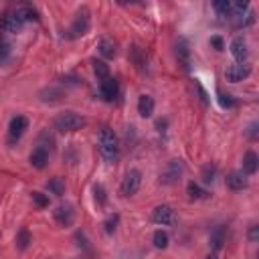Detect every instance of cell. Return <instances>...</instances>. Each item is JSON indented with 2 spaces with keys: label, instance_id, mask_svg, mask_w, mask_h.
I'll use <instances>...</instances> for the list:
<instances>
[{
  "label": "cell",
  "instance_id": "obj_14",
  "mask_svg": "<svg viewBox=\"0 0 259 259\" xmlns=\"http://www.w3.org/2000/svg\"><path fill=\"white\" fill-rule=\"evenodd\" d=\"M22 26H24V20L19 17V12H8V15L2 19V29L6 33H20L22 31Z\"/></svg>",
  "mask_w": 259,
  "mask_h": 259
},
{
  "label": "cell",
  "instance_id": "obj_24",
  "mask_svg": "<svg viewBox=\"0 0 259 259\" xmlns=\"http://www.w3.org/2000/svg\"><path fill=\"white\" fill-rule=\"evenodd\" d=\"M47 188H49V193H53L55 197H61L65 193V182L63 179H59V176H55V179H51L47 182Z\"/></svg>",
  "mask_w": 259,
  "mask_h": 259
},
{
  "label": "cell",
  "instance_id": "obj_13",
  "mask_svg": "<svg viewBox=\"0 0 259 259\" xmlns=\"http://www.w3.org/2000/svg\"><path fill=\"white\" fill-rule=\"evenodd\" d=\"M176 59H179V65L182 67L184 71L190 69V49H188V43L184 39H179V43H176Z\"/></svg>",
  "mask_w": 259,
  "mask_h": 259
},
{
  "label": "cell",
  "instance_id": "obj_33",
  "mask_svg": "<svg viewBox=\"0 0 259 259\" xmlns=\"http://www.w3.org/2000/svg\"><path fill=\"white\" fill-rule=\"evenodd\" d=\"M10 59V45L6 40H0V65H4Z\"/></svg>",
  "mask_w": 259,
  "mask_h": 259
},
{
  "label": "cell",
  "instance_id": "obj_9",
  "mask_svg": "<svg viewBox=\"0 0 259 259\" xmlns=\"http://www.w3.org/2000/svg\"><path fill=\"white\" fill-rule=\"evenodd\" d=\"M231 55L235 57V61L239 65H243L245 61H247L249 49H247V40H245L243 37H235L233 39V43H231Z\"/></svg>",
  "mask_w": 259,
  "mask_h": 259
},
{
  "label": "cell",
  "instance_id": "obj_22",
  "mask_svg": "<svg viewBox=\"0 0 259 259\" xmlns=\"http://www.w3.org/2000/svg\"><path fill=\"white\" fill-rule=\"evenodd\" d=\"M17 12H19V17H20L24 22H29V20H39V12H37V8L31 6V4H24V6L17 8Z\"/></svg>",
  "mask_w": 259,
  "mask_h": 259
},
{
  "label": "cell",
  "instance_id": "obj_15",
  "mask_svg": "<svg viewBox=\"0 0 259 259\" xmlns=\"http://www.w3.org/2000/svg\"><path fill=\"white\" fill-rule=\"evenodd\" d=\"M130 59H132V63L138 67L140 71H146V69H148V55H146V51H144L142 47L134 45V47L130 49Z\"/></svg>",
  "mask_w": 259,
  "mask_h": 259
},
{
  "label": "cell",
  "instance_id": "obj_11",
  "mask_svg": "<svg viewBox=\"0 0 259 259\" xmlns=\"http://www.w3.org/2000/svg\"><path fill=\"white\" fill-rule=\"evenodd\" d=\"M152 221L156 225H170L174 221V211H172V207H168V204H160V207H156L152 211Z\"/></svg>",
  "mask_w": 259,
  "mask_h": 259
},
{
  "label": "cell",
  "instance_id": "obj_6",
  "mask_svg": "<svg viewBox=\"0 0 259 259\" xmlns=\"http://www.w3.org/2000/svg\"><path fill=\"white\" fill-rule=\"evenodd\" d=\"M100 95H101L103 101H114V100H118V95H120V83H118V79L107 77V79L100 81Z\"/></svg>",
  "mask_w": 259,
  "mask_h": 259
},
{
  "label": "cell",
  "instance_id": "obj_21",
  "mask_svg": "<svg viewBox=\"0 0 259 259\" xmlns=\"http://www.w3.org/2000/svg\"><path fill=\"white\" fill-rule=\"evenodd\" d=\"M249 12V2H245V0H237V2H231V19H243L245 15Z\"/></svg>",
  "mask_w": 259,
  "mask_h": 259
},
{
  "label": "cell",
  "instance_id": "obj_5",
  "mask_svg": "<svg viewBox=\"0 0 259 259\" xmlns=\"http://www.w3.org/2000/svg\"><path fill=\"white\" fill-rule=\"evenodd\" d=\"M184 172V164H182V160H170L164 172L160 174V182L162 184H174L176 180H180V176Z\"/></svg>",
  "mask_w": 259,
  "mask_h": 259
},
{
  "label": "cell",
  "instance_id": "obj_26",
  "mask_svg": "<svg viewBox=\"0 0 259 259\" xmlns=\"http://www.w3.org/2000/svg\"><path fill=\"white\" fill-rule=\"evenodd\" d=\"M211 243H213V249H221L223 243H225V229L223 227H217L213 233H211Z\"/></svg>",
  "mask_w": 259,
  "mask_h": 259
},
{
  "label": "cell",
  "instance_id": "obj_38",
  "mask_svg": "<svg viewBox=\"0 0 259 259\" xmlns=\"http://www.w3.org/2000/svg\"><path fill=\"white\" fill-rule=\"evenodd\" d=\"M247 134H249V138H251V140H257V124H251Z\"/></svg>",
  "mask_w": 259,
  "mask_h": 259
},
{
  "label": "cell",
  "instance_id": "obj_18",
  "mask_svg": "<svg viewBox=\"0 0 259 259\" xmlns=\"http://www.w3.org/2000/svg\"><path fill=\"white\" fill-rule=\"evenodd\" d=\"M154 98H150V95H140L138 100V114L142 118H152L154 114Z\"/></svg>",
  "mask_w": 259,
  "mask_h": 259
},
{
  "label": "cell",
  "instance_id": "obj_35",
  "mask_svg": "<svg viewBox=\"0 0 259 259\" xmlns=\"http://www.w3.org/2000/svg\"><path fill=\"white\" fill-rule=\"evenodd\" d=\"M195 87H197V91H199V98H200L202 105H209V93L204 91V87L200 85V81H199V79H195Z\"/></svg>",
  "mask_w": 259,
  "mask_h": 259
},
{
  "label": "cell",
  "instance_id": "obj_20",
  "mask_svg": "<svg viewBox=\"0 0 259 259\" xmlns=\"http://www.w3.org/2000/svg\"><path fill=\"white\" fill-rule=\"evenodd\" d=\"M186 195L190 200H204V199H209V193L207 190H202L197 182H188L186 184Z\"/></svg>",
  "mask_w": 259,
  "mask_h": 259
},
{
  "label": "cell",
  "instance_id": "obj_37",
  "mask_svg": "<svg viewBox=\"0 0 259 259\" xmlns=\"http://www.w3.org/2000/svg\"><path fill=\"white\" fill-rule=\"evenodd\" d=\"M247 237H249L251 243H257V239H259V227H257V225H253V227L249 229V235H247Z\"/></svg>",
  "mask_w": 259,
  "mask_h": 259
},
{
  "label": "cell",
  "instance_id": "obj_39",
  "mask_svg": "<svg viewBox=\"0 0 259 259\" xmlns=\"http://www.w3.org/2000/svg\"><path fill=\"white\" fill-rule=\"evenodd\" d=\"M207 259H219V257H217V253H211V255H209Z\"/></svg>",
  "mask_w": 259,
  "mask_h": 259
},
{
  "label": "cell",
  "instance_id": "obj_7",
  "mask_svg": "<svg viewBox=\"0 0 259 259\" xmlns=\"http://www.w3.org/2000/svg\"><path fill=\"white\" fill-rule=\"evenodd\" d=\"M251 75V67L249 65H229L227 67V71H225V77H227V81H231V83H239V81H243V79H247Z\"/></svg>",
  "mask_w": 259,
  "mask_h": 259
},
{
  "label": "cell",
  "instance_id": "obj_36",
  "mask_svg": "<svg viewBox=\"0 0 259 259\" xmlns=\"http://www.w3.org/2000/svg\"><path fill=\"white\" fill-rule=\"evenodd\" d=\"M211 45H213L217 51H223V49H225V43H223L221 37H213V39H211Z\"/></svg>",
  "mask_w": 259,
  "mask_h": 259
},
{
  "label": "cell",
  "instance_id": "obj_4",
  "mask_svg": "<svg viewBox=\"0 0 259 259\" xmlns=\"http://www.w3.org/2000/svg\"><path fill=\"white\" fill-rule=\"evenodd\" d=\"M140 184H142V172L132 168V170L126 172L124 180H121L120 190H121V195H124V197H134L140 190Z\"/></svg>",
  "mask_w": 259,
  "mask_h": 259
},
{
  "label": "cell",
  "instance_id": "obj_25",
  "mask_svg": "<svg viewBox=\"0 0 259 259\" xmlns=\"http://www.w3.org/2000/svg\"><path fill=\"white\" fill-rule=\"evenodd\" d=\"M93 71H95V75H98L100 81H103V79H107V77H112V75H110V67H107L105 61H98V59H95V61H93Z\"/></svg>",
  "mask_w": 259,
  "mask_h": 259
},
{
  "label": "cell",
  "instance_id": "obj_10",
  "mask_svg": "<svg viewBox=\"0 0 259 259\" xmlns=\"http://www.w3.org/2000/svg\"><path fill=\"white\" fill-rule=\"evenodd\" d=\"M26 130H29V120H26L24 116L12 118V120H10V126H8V138H10V142L19 140Z\"/></svg>",
  "mask_w": 259,
  "mask_h": 259
},
{
  "label": "cell",
  "instance_id": "obj_17",
  "mask_svg": "<svg viewBox=\"0 0 259 259\" xmlns=\"http://www.w3.org/2000/svg\"><path fill=\"white\" fill-rule=\"evenodd\" d=\"M247 176H245L243 172H231L227 176V186L231 190H243V188H247Z\"/></svg>",
  "mask_w": 259,
  "mask_h": 259
},
{
  "label": "cell",
  "instance_id": "obj_29",
  "mask_svg": "<svg viewBox=\"0 0 259 259\" xmlns=\"http://www.w3.org/2000/svg\"><path fill=\"white\" fill-rule=\"evenodd\" d=\"M31 197H33V202L37 204L39 209L49 207V197H47V195H43V193H39V190H35V193H33Z\"/></svg>",
  "mask_w": 259,
  "mask_h": 259
},
{
  "label": "cell",
  "instance_id": "obj_19",
  "mask_svg": "<svg viewBox=\"0 0 259 259\" xmlns=\"http://www.w3.org/2000/svg\"><path fill=\"white\" fill-rule=\"evenodd\" d=\"M98 49H100V53H101V57H105V59H114L116 57V43L112 39H101L100 40V45H98Z\"/></svg>",
  "mask_w": 259,
  "mask_h": 259
},
{
  "label": "cell",
  "instance_id": "obj_32",
  "mask_svg": "<svg viewBox=\"0 0 259 259\" xmlns=\"http://www.w3.org/2000/svg\"><path fill=\"white\" fill-rule=\"evenodd\" d=\"M93 193H95V202H98V207H103L105 200H107V195H105V188L101 184H98L93 188Z\"/></svg>",
  "mask_w": 259,
  "mask_h": 259
},
{
  "label": "cell",
  "instance_id": "obj_1",
  "mask_svg": "<svg viewBox=\"0 0 259 259\" xmlns=\"http://www.w3.org/2000/svg\"><path fill=\"white\" fill-rule=\"evenodd\" d=\"M100 154L107 162H118L120 158V140L110 128H101L100 132Z\"/></svg>",
  "mask_w": 259,
  "mask_h": 259
},
{
  "label": "cell",
  "instance_id": "obj_27",
  "mask_svg": "<svg viewBox=\"0 0 259 259\" xmlns=\"http://www.w3.org/2000/svg\"><path fill=\"white\" fill-rule=\"evenodd\" d=\"M152 241H154V247L156 249H166L168 247V243H170V239H168V233L166 231H156L154 233V237H152Z\"/></svg>",
  "mask_w": 259,
  "mask_h": 259
},
{
  "label": "cell",
  "instance_id": "obj_31",
  "mask_svg": "<svg viewBox=\"0 0 259 259\" xmlns=\"http://www.w3.org/2000/svg\"><path fill=\"white\" fill-rule=\"evenodd\" d=\"M215 179H217V168L215 166H207L202 170V182L204 184H213Z\"/></svg>",
  "mask_w": 259,
  "mask_h": 259
},
{
  "label": "cell",
  "instance_id": "obj_28",
  "mask_svg": "<svg viewBox=\"0 0 259 259\" xmlns=\"http://www.w3.org/2000/svg\"><path fill=\"white\" fill-rule=\"evenodd\" d=\"M213 8L217 10V15H219L221 19H229L231 17V2H229V0H217V2L213 4Z\"/></svg>",
  "mask_w": 259,
  "mask_h": 259
},
{
  "label": "cell",
  "instance_id": "obj_30",
  "mask_svg": "<svg viewBox=\"0 0 259 259\" xmlns=\"http://www.w3.org/2000/svg\"><path fill=\"white\" fill-rule=\"evenodd\" d=\"M118 223H120V215H112L110 219H107V221L103 223V229H105V233H107V235H112L114 231L118 229Z\"/></svg>",
  "mask_w": 259,
  "mask_h": 259
},
{
  "label": "cell",
  "instance_id": "obj_3",
  "mask_svg": "<svg viewBox=\"0 0 259 259\" xmlns=\"http://www.w3.org/2000/svg\"><path fill=\"white\" fill-rule=\"evenodd\" d=\"M89 24H91V19H89V10L87 8H81L77 15H75V20L73 24L69 26V31H67V39H79L83 37L87 31H89Z\"/></svg>",
  "mask_w": 259,
  "mask_h": 259
},
{
  "label": "cell",
  "instance_id": "obj_2",
  "mask_svg": "<svg viewBox=\"0 0 259 259\" xmlns=\"http://www.w3.org/2000/svg\"><path fill=\"white\" fill-rule=\"evenodd\" d=\"M87 124V120L83 116H79L75 112H65L55 120V130L59 132H77Z\"/></svg>",
  "mask_w": 259,
  "mask_h": 259
},
{
  "label": "cell",
  "instance_id": "obj_8",
  "mask_svg": "<svg viewBox=\"0 0 259 259\" xmlns=\"http://www.w3.org/2000/svg\"><path fill=\"white\" fill-rule=\"evenodd\" d=\"M53 217H55V221L61 225V227H71L73 221H75V211L71 204H61L53 211Z\"/></svg>",
  "mask_w": 259,
  "mask_h": 259
},
{
  "label": "cell",
  "instance_id": "obj_16",
  "mask_svg": "<svg viewBox=\"0 0 259 259\" xmlns=\"http://www.w3.org/2000/svg\"><path fill=\"white\" fill-rule=\"evenodd\" d=\"M259 168V156L253 150H247L243 156V174H255Z\"/></svg>",
  "mask_w": 259,
  "mask_h": 259
},
{
  "label": "cell",
  "instance_id": "obj_12",
  "mask_svg": "<svg viewBox=\"0 0 259 259\" xmlns=\"http://www.w3.org/2000/svg\"><path fill=\"white\" fill-rule=\"evenodd\" d=\"M49 154H51L49 150H45L43 146H37L33 152H31V156H29L33 168H37V170L47 168V164H49Z\"/></svg>",
  "mask_w": 259,
  "mask_h": 259
},
{
  "label": "cell",
  "instance_id": "obj_23",
  "mask_svg": "<svg viewBox=\"0 0 259 259\" xmlns=\"http://www.w3.org/2000/svg\"><path fill=\"white\" fill-rule=\"evenodd\" d=\"M31 241H33V237H31V233H29V229L22 227L19 233H17V249L24 251V249L31 245Z\"/></svg>",
  "mask_w": 259,
  "mask_h": 259
},
{
  "label": "cell",
  "instance_id": "obj_34",
  "mask_svg": "<svg viewBox=\"0 0 259 259\" xmlns=\"http://www.w3.org/2000/svg\"><path fill=\"white\" fill-rule=\"evenodd\" d=\"M219 103H221V107H227V110H231V107H235V100L231 98V95L227 93H219Z\"/></svg>",
  "mask_w": 259,
  "mask_h": 259
}]
</instances>
